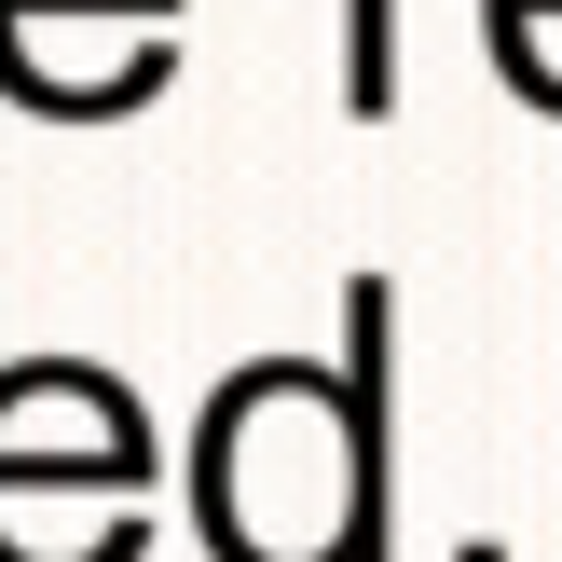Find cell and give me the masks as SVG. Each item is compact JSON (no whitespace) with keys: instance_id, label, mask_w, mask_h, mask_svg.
Listing matches in <instances>:
<instances>
[{"instance_id":"6da1fadb","label":"cell","mask_w":562,"mask_h":562,"mask_svg":"<svg viewBox=\"0 0 562 562\" xmlns=\"http://www.w3.org/2000/svg\"><path fill=\"white\" fill-rule=\"evenodd\" d=\"M206 562H384L398 549V289L344 274V357H247L179 439Z\"/></svg>"},{"instance_id":"7a4b0ae2","label":"cell","mask_w":562,"mask_h":562,"mask_svg":"<svg viewBox=\"0 0 562 562\" xmlns=\"http://www.w3.org/2000/svg\"><path fill=\"white\" fill-rule=\"evenodd\" d=\"M165 426L97 357H0V562H151Z\"/></svg>"},{"instance_id":"3957f363","label":"cell","mask_w":562,"mask_h":562,"mask_svg":"<svg viewBox=\"0 0 562 562\" xmlns=\"http://www.w3.org/2000/svg\"><path fill=\"white\" fill-rule=\"evenodd\" d=\"M192 0H0V97L27 124H124L179 82Z\"/></svg>"},{"instance_id":"277c9868","label":"cell","mask_w":562,"mask_h":562,"mask_svg":"<svg viewBox=\"0 0 562 562\" xmlns=\"http://www.w3.org/2000/svg\"><path fill=\"white\" fill-rule=\"evenodd\" d=\"M481 55H494V82L521 110L562 124V0H481Z\"/></svg>"},{"instance_id":"5b68a950","label":"cell","mask_w":562,"mask_h":562,"mask_svg":"<svg viewBox=\"0 0 562 562\" xmlns=\"http://www.w3.org/2000/svg\"><path fill=\"white\" fill-rule=\"evenodd\" d=\"M344 110L357 124L398 110V0H344Z\"/></svg>"}]
</instances>
